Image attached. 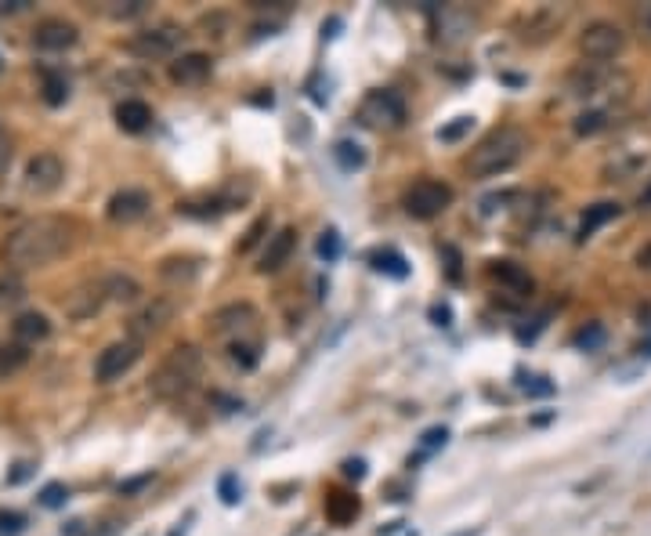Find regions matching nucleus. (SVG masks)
I'll list each match as a JSON object with an SVG mask.
<instances>
[{
    "instance_id": "1",
    "label": "nucleus",
    "mask_w": 651,
    "mask_h": 536,
    "mask_svg": "<svg viewBox=\"0 0 651 536\" xmlns=\"http://www.w3.org/2000/svg\"><path fill=\"white\" fill-rule=\"evenodd\" d=\"M69 247H73V221L44 215L22 221L15 232H7L0 254H4V265H11L15 272H26V268H44L58 261Z\"/></svg>"
},
{
    "instance_id": "2",
    "label": "nucleus",
    "mask_w": 651,
    "mask_h": 536,
    "mask_svg": "<svg viewBox=\"0 0 651 536\" xmlns=\"http://www.w3.org/2000/svg\"><path fill=\"white\" fill-rule=\"evenodd\" d=\"M199 373H203V352H199L195 344H174V348L163 355V363L152 370L149 392H152V399H160V403L182 399V395H188V392L195 388Z\"/></svg>"
},
{
    "instance_id": "3",
    "label": "nucleus",
    "mask_w": 651,
    "mask_h": 536,
    "mask_svg": "<svg viewBox=\"0 0 651 536\" xmlns=\"http://www.w3.org/2000/svg\"><path fill=\"white\" fill-rule=\"evenodd\" d=\"M525 149H529V142H525V134H521L518 127H499V131H492V134L470 152L467 174L478 178V182L499 178V174H507L510 167H518V160L525 156Z\"/></svg>"
},
{
    "instance_id": "4",
    "label": "nucleus",
    "mask_w": 651,
    "mask_h": 536,
    "mask_svg": "<svg viewBox=\"0 0 651 536\" xmlns=\"http://www.w3.org/2000/svg\"><path fill=\"white\" fill-rule=\"evenodd\" d=\"M453 204V189L446 182H435V178H420L416 185L405 189L402 196V207L405 215L416 217V221H431V217L446 215Z\"/></svg>"
},
{
    "instance_id": "5",
    "label": "nucleus",
    "mask_w": 651,
    "mask_h": 536,
    "mask_svg": "<svg viewBox=\"0 0 651 536\" xmlns=\"http://www.w3.org/2000/svg\"><path fill=\"white\" fill-rule=\"evenodd\" d=\"M623 47H626V33H623L615 22H604V18L590 22V26L583 29V37H579V51H583L590 62H601V66H608L612 58H619Z\"/></svg>"
},
{
    "instance_id": "6",
    "label": "nucleus",
    "mask_w": 651,
    "mask_h": 536,
    "mask_svg": "<svg viewBox=\"0 0 651 536\" xmlns=\"http://www.w3.org/2000/svg\"><path fill=\"white\" fill-rule=\"evenodd\" d=\"M182 37H185V33H182L178 26L163 22V26H152V29L134 33L131 44H127V51H131L134 58H142V62H160V58H171V55L182 47Z\"/></svg>"
},
{
    "instance_id": "7",
    "label": "nucleus",
    "mask_w": 651,
    "mask_h": 536,
    "mask_svg": "<svg viewBox=\"0 0 651 536\" xmlns=\"http://www.w3.org/2000/svg\"><path fill=\"white\" fill-rule=\"evenodd\" d=\"M359 120L366 127H380V131H394L405 123V102L398 91L391 88H380V91H370L359 106Z\"/></svg>"
},
{
    "instance_id": "8",
    "label": "nucleus",
    "mask_w": 651,
    "mask_h": 536,
    "mask_svg": "<svg viewBox=\"0 0 651 536\" xmlns=\"http://www.w3.org/2000/svg\"><path fill=\"white\" fill-rule=\"evenodd\" d=\"M142 359V344L138 341H116V344H109L105 352H98V363H94V381L98 384H112V381H120L134 363Z\"/></svg>"
},
{
    "instance_id": "9",
    "label": "nucleus",
    "mask_w": 651,
    "mask_h": 536,
    "mask_svg": "<svg viewBox=\"0 0 651 536\" xmlns=\"http://www.w3.org/2000/svg\"><path fill=\"white\" fill-rule=\"evenodd\" d=\"M561 26H564V11H558V7H547V4H543V7L525 11V15L514 22V37H518L521 44H547Z\"/></svg>"
},
{
    "instance_id": "10",
    "label": "nucleus",
    "mask_w": 651,
    "mask_h": 536,
    "mask_svg": "<svg viewBox=\"0 0 651 536\" xmlns=\"http://www.w3.org/2000/svg\"><path fill=\"white\" fill-rule=\"evenodd\" d=\"M257 326V309L250 301H232V305H221L214 316H210V330L217 337H228L232 344L236 341H247V333Z\"/></svg>"
},
{
    "instance_id": "11",
    "label": "nucleus",
    "mask_w": 651,
    "mask_h": 536,
    "mask_svg": "<svg viewBox=\"0 0 651 536\" xmlns=\"http://www.w3.org/2000/svg\"><path fill=\"white\" fill-rule=\"evenodd\" d=\"M178 316V301L174 298H152L145 309H138L131 322H127V330H131V341H145V337H152V333H160L167 322Z\"/></svg>"
},
{
    "instance_id": "12",
    "label": "nucleus",
    "mask_w": 651,
    "mask_h": 536,
    "mask_svg": "<svg viewBox=\"0 0 651 536\" xmlns=\"http://www.w3.org/2000/svg\"><path fill=\"white\" fill-rule=\"evenodd\" d=\"M105 305H109V298H105V283H101V279L80 283V287H73V290L62 298V312H66V320H73V322L94 320Z\"/></svg>"
},
{
    "instance_id": "13",
    "label": "nucleus",
    "mask_w": 651,
    "mask_h": 536,
    "mask_svg": "<svg viewBox=\"0 0 651 536\" xmlns=\"http://www.w3.org/2000/svg\"><path fill=\"white\" fill-rule=\"evenodd\" d=\"M66 178V163L55 156V152H37L29 163H26V189L37 193V196H47L62 185Z\"/></svg>"
},
{
    "instance_id": "14",
    "label": "nucleus",
    "mask_w": 651,
    "mask_h": 536,
    "mask_svg": "<svg viewBox=\"0 0 651 536\" xmlns=\"http://www.w3.org/2000/svg\"><path fill=\"white\" fill-rule=\"evenodd\" d=\"M77 40H80V29L73 22H66V18H44L33 29V44L40 51H69Z\"/></svg>"
},
{
    "instance_id": "15",
    "label": "nucleus",
    "mask_w": 651,
    "mask_h": 536,
    "mask_svg": "<svg viewBox=\"0 0 651 536\" xmlns=\"http://www.w3.org/2000/svg\"><path fill=\"white\" fill-rule=\"evenodd\" d=\"M149 207H152V200H149L145 189H123V193H116L109 200L105 215H109L112 225H134V221H142L149 215Z\"/></svg>"
},
{
    "instance_id": "16",
    "label": "nucleus",
    "mask_w": 651,
    "mask_h": 536,
    "mask_svg": "<svg viewBox=\"0 0 651 536\" xmlns=\"http://www.w3.org/2000/svg\"><path fill=\"white\" fill-rule=\"evenodd\" d=\"M608 80H612V69H608V66H601V62H583V66H575V69L568 73V91H572L575 99H590V95H601Z\"/></svg>"
},
{
    "instance_id": "17",
    "label": "nucleus",
    "mask_w": 651,
    "mask_h": 536,
    "mask_svg": "<svg viewBox=\"0 0 651 536\" xmlns=\"http://www.w3.org/2000/svg\"><path fill=\"white\" fill-rule=\"evenodd\" d=\"M210 69H214L210 55L188 51V55H178V58L171 62V80H174L178 88H199V84L210 77Z\"/></svg>"
},
{
    "instance_id": "18",
    "label": "nucleus",
    "mask_w": 651,
    "mask_h": 536,
    "mask_svg": "<svg viewBox=\"0 0 651 536\" xmlns=\"http://www.w3.org/2000/svg\"><path fill=\"white\" fill-rule=\"evenodd\" d=\"M293 247H297V232H293V228H279L276 236H268V247H265V254H261V265H257V272H261V276H272V272H279L282 265L289 261Z\"/></svg>"
},
{
    "instance_id": "19",
    "label": "nucleus",
    "mask_w": 651,
    "mask_h": 536,
    "mask_svg": "<svg viewBox=\"0 0 651 536\" xmlns=\"http://www.w3.org/2000/svg\"><path fill=\"white\" fill-rule=\"evenodd\" d=\"M11 333H15V344L29 348V344H40L51 337V320L44 312H22L18 320L11 322Z\"/></svg>"
},
{
    "instance_id": "20",
    "label": "nucleus",
    "mask_w": 651,
    "mask_h": 536,
    "mask_svg": "<svg viewBox=\"0 0 651 536\" xmlns=\"http://www.w3.org/2000/svg\"><path fill=\"white\" fill-rule=\"evenodd\" d=\"M488 276H492L499 287H507L510 294H532V276H529L521 265H514V261H492V265H488Z\"/></svg>"
},
{
    "instance_id": "21",
    "label": "nucleus",
    "mask_w": 651,
    "mask_h": 536,
    "mask_svg": "<svg viewBox=\"0 0 651 536\" xmlns=\"http://www.w3.org/2000/svg\"><path fill=\"white\" fill-rule=\"evenodd\" d=\"M101 283H105V298L112 305H134V301H142V283L134 276H127V272H109V276H101Z\"/></svg>"
},
{
    "instance_id": "22",
    "label": "nucleus",
    "mask_w": 651,
    "mask_h": 536,
    "mask_svg": "<svg viewBox=\"0 0 651 536\" xmlns=\"http://www.w3.org/2000/svg\"><path fill=\"white\" fill-rule=\"evenodd\" d=\"M199 276V257H163L160 261V279L171 287H188Z\"/></svg>"
},
{
    "instance_id": "23",
    "label": "nucleus",
    "mask_w": 651,
    "mask_h": 536,
    "mask_svg": "<svg viewBox=\"0 0 651 536\" xmlns=\"http://www.w3.org/2000/svg\"><path fill=\"white\" fill-rule=\"evenodd\" d=\"M116 123H120L127 134H142V131L152 123V109L145 106V102H138V99H127V102L116 106Z\"/></svg>"
},
{
    "instance_id": "24",
    "label": "nucleus",
    "mask_w": 651,
    "mask_h": 536,
    "mask_svg": "<svg viewBox=\"0 0 651 536\" xmlns=\"http://www.w3.org/2000/svg\"><path fill=\"white\" fill-rule=\"evenodd\" d=\"M615 217H619V204H593V207H586V215L579 221V239H590L601 225H608Z\"/></svg>"
},
{
    "instance_id": "25",
    "label": "nucleus",
    "mask_w": 651,
    "mask_h": 536,
    "mask_svg": "<svg viewBox=\"0 0 651 536\" xmlns=\"http://www.w3.org/2000/svg\"><path fill=\"white\" fill-rule=\"evenodd\" d=\"M333 160H337V167L341 171H362L366 167V149L359 145V142H352V138H344V142H337L333 145Z\"/></svg>"
},
{
    "instance_id": "26",
    "label": "nucleus",
    "mask_w": 651,
    "mask_h": 536,
    "mask_svg": "<svg viewBox=\"0 0 651 536\" xmlns=\"http://www.w3.org/2000/svg\"><path fill=\"white\" fill-rule=\"evenodd\" d=\"M355 515H359V500H355L352 493H330V500H326V519H330V522L344 526V522H352Z\"/></svg>"
},
{
    "instance_id": "27",
    "label": "nucleus",
    "mask_w": 651,
    "mask_h": 536,
    "mask_svg": "<svg viewBox=\"0 0 651 536\" xmlns=\"http://www.w3.org/2000/svg\"><path fill=\"white\" fill-rule=\"evenodd\" d=\"M26 294H29L26 283H22L15 272H4V276H0V316L11 312V309H18V305L26 301Z\"/></svg>"
},
{
    "instance_id": "28",
    "label": "nucleus",
    "mask_w": 651,
    "mask_h": 536,
    "mask_svg": "<svg viewBox=\"0 0 651 536\" xmlns=\"http://www.w3.org/2000/svg\"><path fill=\"white\" fill-rule=\"evenodd\" d=\"M370 261L376 272H387V276H394V279H405V276H409V265H405V257H402L398 250H376Z\"/></svg>"
},
{
    "instance_id": "29",
    "label": "nucleus",
    "mask_w": 651,
    "mask_h": 536,
    "mask_svg": "<svg viewBox=\"0 0 651 536\" xmlns=\"http://www.w3.org/2000/svg\"><path fill=\"white\" fill-rule=\"evenodd\" d=\"M26 363H29V352H26L22 344H7V348H0V381L15 377Z\"/></svg>"
},
{
    "instance_id": "30",
    "label": "nucleus",
    "mask_w": 651,
    "mask_h": 536,
    "mask_svg": "<svg viewBox=\"0 0 651 536\" xmlns=\"http://www.w3.org/2000/svg\"><path fill=\"white\" fill-rule=\"evenodd\" d=\"M69 99V80L62 77V73H44V102L47 106H62Z\"/></svg>"
},
{
    "instance_id": "31",
    "label": "nucleus",
    "mask_w": 651,
    "mask_h": 536,
    "mask_svg": "<svg viewBox=\"0 0 651 536\" xmlns=\"http://www.w3.org/2000/svg\"><path fill=\"white\" fill-rule=\"evenodd\" d=\"M228 355L239 370H254L261 359V348H257V341H236V344H228Z\"/></svg>"
},
{
    "instance_id": "32",
    "label": "nucleus",
    "mask_w": 651,
    "mask_h": 536,
    "mask_svg": "<svg viewBox=\"0 0 651 536\" xmlns=\"http://www.w3.org/2000/svg\"><path fill=\"white\" fill-rule=\"evenodd\" d=\"M265 232H268V215H261L254 225H250V228H247V236L239 239V247H236V250H239V254H250V250L265 239Z\"/></svg>"
},
{
    "instance_id": "33",
    "label": "nucleus",
    "mask_w": 651,
    "mask_h": 536,
    "mask_svg": "<svg viewBox=\"0 0 651 536\" xmlns=\"http://www.w3.org/2000/svg\"><path fill=\"white\" fill-rule=\"evenodd\" d=\"M575 344H579V348H586V352L601 348V344H604V326H601V322H590V326H583V330L575 333Z\"/></svg>"
},
{
    "instance_id": "34",
    "label": "nucleus",
    "mask_w": 651,
    "mask_h": 536,
    "mask_svg": "<svg viewBox=\"0 0 651 536\" xmlns=\"http://www.w3.org/2000/svg\"><path fill=\"white\" fill-rule=\"evenodd\" d=\"M319 257L322 261H337L341 257V232L337 228H326L322 239H319Z\"/></svg>"
},
{
    "instance_id": "35",
    "label": "nucleus",
    "mask_w": 651,
    "mask_h": 536,
    "mask_svg": "<svg viewBox=\"0 0 651 536\" xmlns=\"http://www.w3.org/2000/svg\"><path fill=\"white\" fill-rule=\"evenodd\" d=\"M470 127H474V116H457L449 127H442V131H438V142H460Z\"/></svg>"
},
{
    "instance_id": "36",
    "label": "nucleus",
    "mask_w": 651,
    "mask_h": 536,
    "mask_svg": "<svg viewBox=\"0 0 651 536\" xmlns=\"http://www.w3.org/2000/svg\"><path fill=\"white\" fill-rule=\"evenodd\" d=\"M145 0H127V4H105V15L112 18H134V15H145Z\"/></svg>"
},
{
    "instance_id": "37",
    "label": "nucleus",
    "mask_w": 651,
    "mask_h": 536,
    "mask_svg": "<svg viewBox=\"0 0 651 536\" xmlns=\"http://www.w3.org/2000/svg\"><path fill=\"white\" fill-rule=\"evenodd\" d=\"M66 500H69V489H66L62 482H51V486L40 489V504H44V508H62Z\"/></svg>"
},
{
    "instance_id": "38",
    "label": "nucleus",
    "mask_w": 651,
    "mask_h": 536,
    "mask_svg": "<svg viewBox=\"0 0 651 536\" xmlns=\"http://www.w3.org/2000/svg\"><path fill=\"white\" fill-rule=\"evenodd\" d=\"M604 123H608L604 112H583V116L575 120V134H597Z\"/></svg>"
},
{
    "instance_id": "39",
    "label": "nucleus",
    "mask_w": 651,
    "mask_h": 536,
    "mask_svg": "<svg viewBox=\"0 0 651 536\" xmlns=\"http://www.w3.org/2000/svg\"><path fill=\"white\" fill-rule=\"evenodd\" d=\"M26 530V515L18 511H0V536H18Z\"/></svg>"
},
{
    "instance_id": "40",
    "label": "nucleus",
    "mask_w": 651,
    "mask_h": 536,
    "mask_svg": "<svg viewBox=\"0 0 651 536\" xmlns=\"http://www.w3.org/2000/svg\"><path fill=\"white\" fill-rule=\"evenodd\" d=\"M152 478H156V471H145V475H134V478L120 482V497H134V493H142L145 486H152Z\"/></svg>"
},
{
    "instance_id": "41",
    "label": "nucleus",
    "mask_w": 651,
    "mask_h": 536,
    "mask_svg": "<svg viewBox=\"0 0 651 536\" xmlns=\"http://www.w3.org/2000/svg\"><path fill=\"white\" fill-rule=\"evenodd\" d=\"M217 489H221V500H225L228 508H232V504H239V482H236V475H221Z\"/></svg>"
},
{
    "instance_id": "42",
    "label": "nucleus",
    "mask_w": 651,
    "mask_h": 536,
    "mask_svg": "<svg viewBox=\"0 0 651 536\" xmlns=\"http://www.w3.org/2000/svg\"><path fill=\"white\" fill-rule=\"evenodd\" d=\"M446 438H449V431H446V428H431V431H427V435H424V442H420V446H424V449L431 453V449H438V446H446Z\"/></svg>"
},
{
    "instance_id": "43",
    "label": "nucleus",
    "mask_w": 651,
    "mask_h": 536,
    "mask_svg": "<svg viewBox=\"0 0 651 536\" xmlns=\"http://www.w3.org/2000/svg\"><path fill=\"white\" fill-rule=\"evenodd\" d=\"M29 475H33V464H26V460H18V464H15V471L7 475V482H11V486H18V482H26Z\"/></svg>"
},
{
    "instance_id": "44",
    "label": "nucleus",
    "mask_w": 651,
    "mask_h": 536,
    "mask_svg": "<svg viewBox=\"0 0 651 536\" xmlns=\"http://www.w3.org/2000/svg\"><path fill=\"white\" fill-rule=\"evenodd\" d=\"M543 377H532V384L525 381V392H532V395H551L554 392V384H540Z\"/></svg>"
},
{
    "instance_id": "45",
    "label": "nucleus",
    "mask_w": 651,
    "mask_h": 536,
    "mask_svg": "<svg viewBox=\"0 0 651 536\" xmlns=\"http://www.w3.org/2000/svg\"><path fill=\"white\" fill-rule=\"evenodd\" d=\"M637 26H641V33H648L651 37V4L637 7Z\"/></svg>"
},
{
    "instance_id": "46",
    "label": "nucleus",
    "mask_w": 651,
    "mask_h": 536,
    "mask_svg": "<svg viewBox=\"0 0 651 536\" xmlns=\"http://www.w3.org/2000/svg\"><path fill=\"white\" fill-rule=\"evenodd\" d=\"M344 475H348V478H362V475H366V464H362V460H348V464H344Z\"/></svg>"
},
{
    "instance_id": "47",
    "label": "nucleus",
    "mask_w": 651,
    "mask_h": 536,
    "mask_svg": "<svg viewBox=\"0 0 651 536\" xmlns=\"http://www.w3.org/2000/svg\"><path fill=\"white\" fill-rule=\"evenodd\" d=\"M431 320L438 322V326H449V320H453V312H449L446 305H435V309H431Z\"/></svg>"
},
{
    "instance_id": "48",
    "label": "nucleus",
    "mask_w": 651,
    "mask_h": 536,
    "mask_svg": "<svg viewBox=\"0 0 651 536\" xmlns=\"http://www.w3.org/2000/svg\"><path fill=\"white\" fill-rule=\"evenodd\" d=\"M637 265H641V268H651V243L637 254Z\"/></svg>"
},
{
    "instance_id": "49",
    "label": "nucleus",
    "mask_w": 651,
    "mask_h": 536,
    "mask_svg": "<svg viewBox=\"0 0 651 536\" xmlns=\"http://www.w3.org/2000/svg\"><path fill=\"white\" fill-rule=\"evenodd\" d=\"M84 533V522H69V530H62V536H77Z\"/></svg>"
},
{
    "instance_id": "50",
    "label": "nucleus",
    "mask_w": 651,
    "mask_h": 536,
    "mask_svg": "<svg viewBox=\"0 0 651 536\" xmlns=\"http://www.w3.org/2000/svg\"><path fill=\"white\" fill-rule=\"evenodd\" d=\"M641 207H645V211H651V185L645 189V193H641Z\"/></svg>"
},
{
    "instance_id": "51",
    "label": "nucleus",
    "mask_w": 651,
    "mask_h": 536,
    "mask_svg": "<svg viewBox=\"0 0 651 536\" xmlns=\"http://www.w3.org/2000/svg\"><path fill=\"white\" fill-rule=\"evenodd\" d=\"M0 73H4V58H0Z\"/></svg>"
}]
</instances>
